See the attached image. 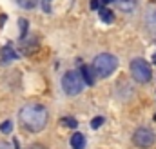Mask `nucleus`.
I'll return each mask as SVG.
<instances>
[{
	"instance_id": "f257e3e1",
	"label": "nucleus",
	"mask_w": 156,
	"mask_h": 149,
	"mask_svg": "<svg viewBox=\"0 0 156 149\" xmlns=\"http://www.w3.org/2000/svg\"><path fill=\"white\" fill-rule=\"evenodd\" d=\"M18 120L24 129L31 133H40L47 124V109L38 102H27L26 106L20 107Z\"/></svg>"
},
{
	"instance_id": "f03ea898",
	"label": "nucleus",
	"mask_w": 156,
	"mask_h": 149,
	"mask_svg": "<svg viewBox=\"0 0 156 149\" xmlns=\"http://www.w3.org/2000/svg\"><path fill=\"white\" fill-rule=\"evenodd\" d=\"M116 67H118V60L111 53H102L93 60V69H94L96 76H100V78H107L109 74H113L116 71Z\"/></svg>"
},
{
	"instance_id": "7ed1b4c3",
	"label": "nucleus",
	"mask_w": 156,
	"mask_h": 149,
	"mask_svg": "<svg viewBox=\"0 0 156 149\" xmlns=\"http://www.w3.org/2000/svg\"><path fill=\"white\" fill-rule=\"evenodd\" d=\"M85 80L82 76V71H67L62 78V89L69 95V96H75L80 95L85 87Z\"/></svg>"
},
{
	"instance_id": "20e7f679",
	"label": "nucleus",
	"mask_w": 156,
	"mask_h": 149,
	"mask_svg": "<svg viewBox=\"0 0 156 149\" xmlns=\"http://www.w3.org/2000/svg\"><path fill=\"white\" fill-rule=\"evenodd\" d=\"M131 74H133V78L136 80V82H140V84H147L149 80H151V76H153V71H151V66L144 60V58H134L133 62H131Z\"/></svg>"
},
{
	"instance_id": "39448f33",
	"label": "nucleus",
	"mask_w": 156,
	"mask_h": 149,
	"mask_svg": "<svg viewBox=\"0 0 156 149\" xmlns=\"http://www.w3.org/2000/svg\"><path fill=\"white\" fill-rule=\"evenodd\" d=\"M133 142H134V146L140 149H149L154 146L156 142V135L153 129H149V127H140V129H136L134 131V135H133Z\"/></svg>"
},
{
	"instance_id": "423d86ee",
	"label": "nucleus",
	"mask_w": 156,
	"mask_h": 149,
	"mask_svg": "<svg viewBox=\"0 0 156 149\" xmlns=\"http://www.w3.org/2000/svg\"><path fill=\"white\" fill-rule=\"evenodd\" d=\"M144 27L147 31V35L156 40V5L149 4L144 11Z\"/></svg>"
},
{
	"instance_id": "0eeeda50",
	"label": "nucleus",
	"mask_w": 156,
	"mask_h": 149,
	"mask_svg": "<svg viewBox=\"0 0 156 149\" xmlns=\"http://www.w3.org/2000/svg\"><path fill=\"white\" fill-rule=\"evenodd\" d=\"M118 9H122L123 13H133L138 5V0H115Z\"/></svg>"
},
{
	"instance_id": "6e6552de",
	"label": "nucleus",
	"mask_w": 156,
	"mask_h": 149,
	"mask_svg": "<svg viewBox=\"0 0 156 149\" xmlns=\"http://www.w3.org/2000/svg\"><path fill=\"white\" fill-rule=\"evenodd\" d=\"M0 55H2V62H11V60H16V58H18V53H16V51H13V47H11V45L2 47Z\"/></svg>"
},
{
	"instance_id": "1a4fd4ad",
	"label": "nucleus",
	"mask_w": 156,
	"mask_h": 149,
	"mask_svg": "<svg viewBox=\"0 0 156 149\" xmlns=\"http://www.w3.org/2000/svg\"><path fill=\"white\" fill-rule=\"evenodd\" d=\"M71 147L73 149H85V136L82 133H75L71 136Z\"/></svg>"
},
{
	"instance_id": "9d476101",
	"label": "nucleus",
	"mask_w": 156,
	"mask_h": 149,
	"mask_svg": "<svg viewBox=\"0 0 156 149\" xmlns=\"http://www.w3.org/2000/svg\"><path fill=\"white\" fill-rule=\"evenodd\" d=\"M82 76H83V80H85V84L87 85H93L94 84V74H93V67H89V66H82Z\"/></svg>"
},
{
	"instance_id": "9b49d317",
	"label": "nucleus",
	"mask_w": 156,
	"mask_h": 149,
	"mask_svg": "<svg viewBox=\"0 0 156 149\" xmlns=\"http://www.w3.org/2000/svg\"><path fill=\"white\" fill-rule=\"evenodd\" d=\"M98 11H100V18H102V22H105V24H113V22H115V15H113L109 9L100 7Z\"/></svg>"
},
{
	"instance_id": "f8f14e48",
	"label": "nucleus",
	"mask_w": 156,
	"mask_h": 149,
	"mask_svg": "<svg viewBox=\"0 0 156 149\" xmlns=\"http://www.w3.org/2000/svg\"><path fill=\"white\" fill-rule=\"evenodd\" d=\"M38 2L40 0H16V4L20 7H24V9H33V7H37Z\"/></svg>"
},
{
	"instance_id": "ddd939ff",
	"label": "nucleus",
	"mask_w": 156,
	"mask_h": 149,
	"mask_svg": "<svg viewBox=\"0 0 156 149\" xmlns=\"http://www.w3.org/2000/svg\"><path fill=\"white\" fill-rule=\"evenodd\" d=\"M18 26H20V38H24L26 33H27V20L26 18H20L18 20Z\"/></svg>"
},
{
	"instance_id": "4468645a",
	"label": "nucleus",
	"mask_w": 156,
	"mask_h": 149,
	"mask_svg": "<svg viewBox=\"0 0 156 149\" xmlns=\"http://www.w3.org/2000/svg\"><path fill=\"white\" fill-rule=\"evenodd\" d=\"M104 122H105V120H104V116H96V118H93V120H91V127H93V129H98Z\"/></svg>"
},
{
	"instance_id": "2eb2a0df",
	"label": "nucleus",
	"mask_w": 156,
	"mask_h": 149,
	"mask_svg": "<svg viewBox=\"0 0 156 149\" xmlns=\"http://www.w3.org/2000/svg\"><path fill=\"white\" fill-rule=\"evenodd\" d=\"M11 127H13V124H11L9 120H5V122L0 124V131H2V133H11Z\"/></svg>"
},
{
	"instance_id": "dca6fc26",
	"label": "nucleus",
	"mask_w": 156,
	"mask_h": 149,
	"mask_svg": "<svg viewBox=\"0 0 156 149\" xmlns=\"http://www.w3.org/2000/svg\"><path fill=\"white\" fill-rule=\"evenodd\" d=\"M100 7H104L102 0H91V9H100Z\"/></svg>"
},
{
	"instance_id": "f3484780",
	"label": "nucleus",
	"mask_w": 156,
	"mask_h": 149,
	"mask_svg": "<svg viewBox=\"0 0 156 149\" xmlns=\"http://www.w3.org/2000/svg\"><path fill=\"white\" fill-rule=\"evenodd\" d=\"M62 122H64L66 125H69V127H76V125H78V124H76V120H73V118H64Z\"/></svg>"
},
{
	"instance_id": "a211bd4d",
	"label": "nucleus",
	"mask_w": 156,
	"mask_h": 149,
	"mask_svg": "<svg viewBox=\"0 0 156 149\" xmlns=\"http://www.w3.org/2000/svg\"><path fill=\"white\" fill-rule=\"evenodd\" d=\"M44 11L51 13V0H44Z\"/></svg>"
},
{
	"instance_id": "6ab92c4d",
	"label": "nucleus",
	"mask_w": 156,
	"mask_h": 149,
	"mask_svg": "<svg viewBox=\"0 0 156 149\" xmlns=\"http://www.w3.org/2000/svg\"><path fill=\"white\" fill-rule=\"evenodd\" d=\"M15 146H11V144H7V142H0V149H13Z\"/></svg>"
},
{
	"instance_id": "aec40b11",
	"label": "nucleus",
	"mask_w": 156,
	"mask_h": 149,
	"mask_svg": "<svg viewBox=\"0 0 156 149\" xmlns=\"http://www.w3.org/2000/svg\"><path fill=\"white\" fill-rule=\"evenodd\" d=\"M27 149H47V147H45V146H42V144H31Z\"/></svg>"
},
{
	"instance_id": "412c9836",
	"label": "nucleus",
	"mask_w": 156,
	"mask_h": 149,
	"mask_svg": "<svg viewBox=\"0 0 156 149\" xmlns=\"http://www.w3.org/2000/svg\"><path fill=\"white\" fill-rule=\"evenodd\" d=\"M13 146H15V149H20V144H18V140H13Z\"/></svg>"
},
{
	"instance_id": "4be33fe9",
	"label": "nucleus",
	"mask_w": 156,
	"mask_h": 149,
	"mask_svg": "<svg viewBox=\"0 0 156 149\" xmlns=\"http://www.w3.org/2000/svg\"><path fill=\"white\" fill-rule=\"evenodd\" d=\"M154 62H156V55H154Z\"/></svg>"
}]
</instances>
